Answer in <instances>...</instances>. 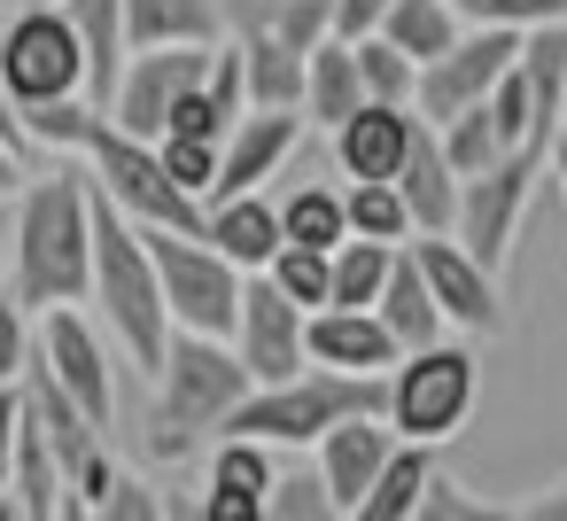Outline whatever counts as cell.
I'll use <instances>...</instances> for the list:
<instances>
[{
	"mask_svg": "<svg viewBox=\"0 0 567 521\" xmlns=\"http://www.w3.org/2000/svg\"><path fill=\"white\" fill-rule=\"evenodd\" d=\"M358 412H389V374L365 381V374L303 366L296 381L249 389L241 412L226 420V436H257V443H272V451H319V436L342 428V420H358Z\"/></svg>",
	"mask_w": 567,
	"mask_h": 521,
	"instance_id": "277c9868",
	"label": "cell"
},
{
	"mask_svg": "<svg viewBox=\"0 0 567 521\" xmlns=\"http://www.w3.org/2000/svg\"><path fill=\"white\" fill-rule=\"evenodd\" d=\"M520 79H528V102H536L544 141H559V102H567V24L520 32Z\"/></svg>",
	"mask_w": 567,
	"mask_h": 521,
	"instance_id": "484cf974",
	"label": "cell"
},
{
	"mask_svg": "<svg viewBox=\"0 0 567 521\" xmlns=\"http://www.w3.org/2000/svg\"><path fill=\"white\" fill-rule=\"evenodd\" d=\"M272 40L296 48V55H311L319 40H334V0H288L280 24H272Z\"/></svg>",
	"mask_w": 567,
	"mask_h": 521,
	"instance_id": "b9f144b4",
	"label": "cell"
},
{
	"mask_svg": "<svg viewBox=\"0 0 567 521\" xmlns=\"http://www.w3.org/2000/svg\"><path fill=\"white\" fill-rule=\"evenodd\" d=\"M86 304H102V327L117 335V350L141 366V374H156L164 366V350H172V304H164V273H156V249H148V234L117 211V203H102L94 195V296Z\"/></svg>",
	"mask_w": 567,
	"mask_h": 521,
	"instance_id": "3957f363",
	"label": "cell"
},
{
	"mask_svg": "<svg viewBox=\"0 0 567 521\" xmlns=\"http://www.w3.org/2000/svg\"><path fill=\"white\" fill-rule=\"evenodd\" d=\"M389 9H396V0H334V40H373L381 24H389Z\"/></svg>",
	"mask_w": 567,
	"mask_h": 521,
	"instance_id": "f6af8a7d",
	"label": "cell"
},
{
	"mask_svg": "<svg viewBox=\"0 0 567 521\" xmlns=\"http://www.w3.org/2000/svg\"><path fill=\"white\" fill-rule=\"evenodd\" d=\"M164 149V172L195 195V203H210L218 195V172H226V141H179V133H164L156 141Z\"/></svg>",
	"mask_w": 567,
	"mask_h": 521,
	"instance_id": "8d00e7d4",
	"label": "cell"
},
{
	"mask_svg": "<svg viewBox=\"0 0 567 521\" xmlns=\"http://www.w3.org/2000/svg\"><path fill=\"white\" fill-rule=\"evenodd\" d=\"M17 9H63V0H9V17H17Z\"/></svg>",
	"mask_w": 567,
	"mask_h": 521,
	"instance_id": "db71d44e",
	"label": "cell"
},
{
	"mask_svg": "<svg viewBox=\"0 0 567 521\" xmlns=\"http://www.w3.org/2000/svg\"><path fill=\"white\" fill-rule=\"evenodd\" d=\"M0 273H9V265H0Z\"/></svg>",
	"mask_w": 567,
	"mask_h": 521,
	"instance_id": "6f0895ef",
	"label": "cell"
},
{
	"mask_svg": "<svg viewBox=\"0 0 567 521\" xmlns=\"http://www.w3.org/2000/svg\"><path fill=\"white\" fill-rule=\"evenodd\" d=\"M435 133H443V156H451L458 180H482V172H497L505 156H520V149L505 141V125H497L489 102H474L466 118H451V125H435Z\"/></svg>",
	"mask_w": 567,
	"mask_h": 521,
	"instance_id": "f1b7e54d",
	"label": "cell"
},
{
	"mask_svg": "<svg viewBox=\"0 0 567 521\" xmlns=\"http://www.w3.org/2000/svg\"><path fill=\"white\" fill-rule=\"evenodd\" d=\"M0 141H9L17 156L32 149V125H24V110H17V94H9V86H0Z\"/></svg>",
	"mask_w": 567,
	"mask_h": 521,
	"instance_id": "681fc988",
	"label": "cell"
},
{
	"mask_svg": "<svg viewBox=\"0 0 567 521\" xmlns=\"http://www.w3.org/2000/svg\"><path fill=\"white\" fill-rule=\"evenodd\" d=\"M234 350H241V366L257 374V389L296 381V374L311 366V311H303L272 273H249V280H241V319H234Z\"/></svg>",
	"mask_w": 567,
	"mask_h": 521,
	"instance_id": "30bf717a",
	"label": "cell"
},
{
	"mask_svg": "<svg viewBox=\"0 0 567 521\" xmlns=\"http://www.w3.org/2000/svg\"><path fill=\"white\" fill-rule=\"evenodd\" d=\"M280 226H288L296 249H327V257H334V249L350 242V203H342V187H311V180H303V187L280 203Z\"/></svg>",
	"mask_w": 567,
	"mask_h": 521,
	"instance_id": "f546056e",
	"label": "cell"
},
{
	"mask_svg": "<svg viewBox=\"0 0 567 521\" xmlns=\"http://www.w3.org/2000/svg\"><path fill=\"white\" fill-rule=\"evenodd\" d=\"M505 521H567V482H559V490H536V498H520Z\"/></svg>",
	"mask_w": 567,
	"mask_h": 521,
	"instance_id": "c3c4849f",
	"label": "cell"
},
{
	"mask_svg": "<svg viewBox=\"0 0 567 521\" xmlns=\"http://www.w3.org/2000/svg\"><path fill=\"white\" fill-rule=\"evenodd\" d=\"M544 172H551V156L520 149V156H505L497 172L466 180V187H458V226H451V242H458L466 257H482L489 273H505V257H513V242H520V218H528V195H536Z\"/></svg>",
	"mask_w": 567,
	"mask_h": 521,
	"instance_id": "9c48e42d",
	"label": "cell"
},
{
	"mask_svg": "<svg viewBox=\"0 0 567 521\" xmlns=\"http://www.w3.org/2000/svg\"><path fill=\"white\" fill-rule=\"evenodd\" d=\"M296 141H303V110H249V118L226 133V172H218V195H210V203L257 195V187L288 164Z\"/></svg>",
	"mask_w": 567,
	"mask_h": 521,
	"instance_id": "e0dca14e",
	"label": "cell"
},
{
	"mask_svg": "<svg viewBox=\"0 0 567 521\" xmlns=\"http://www.w3.org/2000/svg\"><path fill=\"white\" fill-rule=\"evenodd\" d=\"M148 234V226H141ZM156 249V273H164V304H172V327L179 335H226L234 343V319H241V265L218 257L203 234H148Z\"/></svg>",
	"mask_w": 567,
	"mask_h": 521,
	"instance_id": "ba28073f",
	"label": "cell"
},
{
	"mask_svg": "<svg viewBox=\"0 0 567 521\" xmlns=\"http://www.w3.org/2000/svg\"><path fill=\"white\" fill-rule=\"evenodd\" d=\"M241 48V71H249V110H303V71L311 55L280 48L272 32L265 40H234Z\"/></svg>",
	"mask_w": 567,
	"mask_h": 521,
	"instance_id": "4316f807",
	"label": "cell"
},
{
	"mask_svg": "<svg viewBox=\"0 0 567 521\" xmlns=\"http://www.w3.org/2000/svg\"><path fill=\"white\" fill-rule=\"evenodd\" d=\"M381 327L396 335V350H435L443 335H451V319H443V304H435V288L420 280V265H412V249H396V273H389V288H381Z\"/></svg>",
	"mask_w": 567,
	"mask_h": 521,
	"instance_id": "603a6c76",
	"label": "cell"
},
{
	"mask_svg": "<svg viewBox=\"0 0 567 521\" xmlns=\"http://www.w3.org/2000/svg\"><path fill=\"white\" fill-rule=\"evenodd\" d=\"M474 389H482V366H474V350L466 343H435V350H404L396 366H389V428L404 436V443H451L458 428H466V412H474Z\"/></svg>",
	"mask_w": 567,
	"mask_h": 521,
	"instance_id": "8992f818",
	"label": "cell"
},
{
	"mask_svg": "<svg viewBox=\"0 0 567 521\" xmlns=\"http://www.w3.org/2000/svg\"><path fill=\"white\" fill-rule=\"evenodd\" d=\"M396 358H404V350H396V335L381 327V311H311V366L381 381Z\"/></svg>",
	"mask_w": 567,
	"mask_h": 521,
	"instance_id": "ac0fdd59",
	"label": "cell"
},
{
	"mask_svg": "<svg viewBox=\"0 0 567 521\" xmlns=\"http://www.w3.org/2000/svg\"><path fill=\"white\" fill-rule=\"evenodd\" d=\"M404 249H412L420 280L435 288V304H443L451 335H497V327H505V288H497L505 273H489L482 257H466L451 234H412Z\"/></svg>",
	"mask_w": 567,
	"mask_h": 521,
	"instance_id": "4fadbf2b",
	"label": "cell"
},
{
	"mask_svg": "<svg viewBox=\"0 0 567 521\" xmlns=\"http://www.w3.org/2000/svg\"><path fill=\"white\" fill-rule=\"evenodd\" d=\"M513 505H489V498H474L466 482H451V474H435L427 482V505L412 513V521H505Z\"/></svg>",
	"mask_w": 567,
	"mask_h": 521,
	"instance_id": "ab89813d",
	"label": "cell"
},
{
	"mask_svg": "<svg viewBox=\"0 0 567 521\" xmlns=\"http://www.w3.org/2000/svg\"><path fill=\"white\" fill-rule=\"evenodd\" d=\"M396 187H404V211H412V226L420 234H451L458 226V172H451V156H443V133L420 118V133H412V156H404V172H396Z\"/></svg>",
	"mask_w": 567,
	"mask_h": 521,
	"instance_id": "ffe728a7",
	"label": "cell"
},
{
	"mask_svg": "<svg viewBox=\"0 0 567 521\" xmlns=\"http://www.w3.org/2000/svg\"><path fill=\"white\" fill-rule=\"evenodd\" d=\"M396 443H404V436L389 428V412H358V420H342V428L319 436V459H311V467H319V482L334 490V505L350 513V505L381 482V467L396 459Z\"/></svg>",
	"mask_w": 567,
	"mask_h": 521,
	"instance_id": "9a60e30c",
	"label": "cell"
},
{
	"mask_svg": "<svg viewBox=\"0 0 567 521\" xmlns=\"http://www.w3.org/2000/svg\"><path fill=\"white\" fill-rule=\"evenodd\" d=\"M358 71H365V94H373V102H404V110H412V94H420V63H412L396 40H381V32L358 40Z\"/></svg>",
	"mask_w": 567,
	"mask_h": 521,
	"instance_id": "e575fe53",
	"label": "cell"
},
{
	"mask_svg": "<svg viewBox=\"0 0 567 521\" xmlns=\"http://www.w3.org/2000/svg\"><path fill=\"white\" fill-rule=\"evenodd\" d=\"M17 436H24V389H0V490H9V467H17Z\"/></svg>",
	"mask_w": 567,
	"mask_h": 521,
	"instance_id": "7dc6e473",
	"label": "cell"
},
{
	"mask_svg": "<svg viewBox=\"0 0 567 521\" xmlns=\"http://www.w3.org/2000/svg\"><path fill=\"white\" fill-rule=\"evenodd\" d=\"M412 133H420V110H404V102H365V110L334 133L342 180H396L404 156H412Z\"/></svg>",
	"mask_w": 567,
	"mask_h": 521,
	"instance_id": "2e32d148",
	"label": "cell"
},
{
	"mask_svg": "<svg viewBox=\"0 0 567 521\" xmlns=\"http://www.w3.org/2000/svg\"><path fill=\"white\" fill-rule=\"evenodd\" d=\"M551 172H559V203H567V156L559 149H551Z\"/></svg>",
	"mask_w": 567,
	"mask_h": 521,
	"instance_id": "11a10c76",
	"label": "cell"
},
{
	"mask_svg": "<svg viewBox=\"0 0 567 521\" xmlns=\"http://www.w3.org/2000/svg\"><path fill=\"white\" fill-rule=\"evenodd\" d=\"M203 242H210L218 257H234L241 273H272V257L288 249V226H280V203H265V195H226V203H210Z\"/></svg>",
	"mask_w": 567,
	"mask_h": 521,
	"instance_id": "44dd1931",
	"label": "cell"
},
{
	"mask_svg": "<svg viewBox=\"0 0 567 521\" xmlns=\"http://www.w3.org/2000/svg\"><path fill=\"white\" fill-rule=\"evenodd\" d=\"M551 149H559V156H567V102H559V141H551Z\"/></svg>",
	"mask_w": 567,
	"mask_h": 521,
	"instance_id": "9f6ffc18",
	"label": "cell"
},
{
	"mask_svg": "<svg viewBox=\"0 0 567 521\" xmlns=\"http://www.w3.org/2000/svg\"><path fill=\"white\" fill-rule=\"evenodd\" d=\"M9 296L24 311H63V304L94 296V180L86 172H48L24 187Z\"/></svg>",
	"mask_w": 567,
	"mask_h": 521,
	"instance_id": "6da1fadb",
	"label": "cell"
},
{
	"mask_svg": "<svg viewBox=\"0 0 567 521\" xmlns=\"http://www.w3.org/2000/svg\"><path fill=\"white\" fill-rule=\"evenodd\" d=\"M86 180H94L102 203H117V211H125L133 226H148V234H203V226H210V203H195V195L164 172V149L141 141V133H125V125H110V110H102V125H94V141H86Z\"/></svg>",
	"mask_w": 567,
	"mask_h": 521,
	"instance_id": "5b68a950",
	"label": "cell"
},
{
	"mask_svg": "<svg viewBox=\"0 0 567 521\" xmlns=\"http://www.w3.org/2000/svg\"><path fill=\"white\" fill-rule=\"evenodd\" d=\"M55 521H94V505H86V498H63V513H55Z\"/></svg>",
	"mask_w": 567,
	"mask_h": 521,
	"instance_id": "816d5d0a",
	"label": "cell"
},
{
	"mask_svg": "<svg viewBox=\"0 0 567 521\" xmlns=\"http://www.w3.org/2000/svg\"><path fill=\"white\" fill-rule=\"evenodd\" d=\"M24 125H32V141H40V149H55V156H86V141H94L102 110L79 94V102H40V110H24Z\"/></svg>",
	"mask_w": 567,
	"mask_h": 521,
	"instance_id": "d590c367",
	"label": "cell"
},
{
	"mask_svg": "<svg viewBox=\"0 0 567 521\" xmlns=\"http://www.w3.org/2000/svg\"><path fill=\"white\" fill-rule=\"evenodd\" d=\"M63 17L86 48V102L110 110L117 102V79L133 63V32H125V0H63Z\"/></svg>",
	"mask_w": 567,
	"mask_h": 521,
	"instance_id": "d6986e66",
	"label": "cell"
},
{
	"mask_svg": "<svg viewBox=\"0 0 567 521\" xmlns=\"http://www.w3.org/2000/svg\"><path fill=\"white\" fill-rule=\"evenodd\" d=\"M458 32H466V17L451 9V0H396L389 24H381V40H396L420 71H427L435 55H451V48H458Z\"/></svg>",
	"mask_w": 567,
	"mask_h": 521,
	"instance_id": "83f0119b",
	"label": "cell"
},
{
	"mask_svg": "<svg viewBox=\"0 0 567 521\" xmlns=\"http://www.w3.org/2000/svg\"><path fill=\"white\" fill-rule=\"evenodd\" d=\"M342 203H350V234H358V242H396V249H404V242L420 234L396 180H350Z\"/></svg>",
	"mask_w": 567,
	"mask_h": 521,
	"instance_id": "1f68e13d",
	"label": "cell"
},
{
	"mask_svg": "<svg viewBox=\"0 0 567 521\" xmlns=\"http://www.w3.org/2000/svg\"><path fill=\"white\" fill-rule=\"evenodd\" d=\"M94 521H172V505L156 498V482L117 474V482H110V498H94Z\"/></svg>",
	"mask_w": 567,
	"mask_h": 521,
	"instance_id": "60d3db41",
	"label": "cell"
},
{
	"mask_svg": "<svg viewBox=\"0 0 567 521\" xmlns=\"http://www.w3.org/2000/svg\"><path fill=\"white\" fill-rule=\"evenodd\" d=\"M249 389H257V374L241 366V350L226 335H172V350L156 366L148 451L156 459H187L195 443H218Z\"/></svg>",
	"mask_w": 567,
	"mask_h": 521,
	"instance_id": "7a4b0ae2",
	"label": "cell"
},
{
	"mask_svg": "<svg viewBox=\"0 0 567 521\" xmlns=\"http://www.w3.org/2000/svg\"><path fill=\"white\" fill-rule=\"evenodd\" d=\"M32 358L79 397V412L86 420H102L110 428V412H117V366H110V343L94 335V319L79 311V304H63V311H40V343H32Z\"/></svg>",
	"mask_w": 567,
	"mask_h": 521,
	"instance_id": "5bb4252c",
	"label": "cell"
},
{
	"mask_svg": "<svg viewBox=\"0 0 567 521\" xmlns=\"http://www.w3.org/2000/svg\"><path fill=\"white\" fill-rule=\"evenodd\" d=\"M210 482H218V490L272 498V482H280V459H272V443H257V436H218V443H210Z\"/></svg>",
	"mask_w": 567,
	"mask_h": 521,
	"instance_id": "d6a6232c",
	"label": "cell"
},
{
	"mask_svg": "<svg viewBox=\"0 0 567 521\" xmlns=\"http://www.w3.org/2000/svg\"><path fill=\"white\" fill-rule=\"evenodd\" d=\"M32 311L17 304V296H0V389H17L24 381V366H32Z\"/></svg>",
	"mask_w": 567,
	"mask_h": 521,
	"instance_id": "7bdbcfd3",
	"label": "cell"
},
{
	"mask_svg": "<svg viewBox=\"0 0 567 521\" xmlns=\"http://www.w3.org/2000/svg\"><path fill=\"white\" fill-rule=\"evenodd\" d=\"M17 187H24V156L0 141V195H17Z\"/></svg>",
	"mask_w": 567,
	"mask_h": 521,
	"instance_id": "f907efd6",
	"label": "cell"
},
{
	"mask_svg": "<svg viewBox=\"0 0 567 521\" xmlns=\"http://www.w3.org/2000/svg\"><path fill=\"white\" fill-rule=\"evenodd\" d=\"M365 71H358V48L350 40H319L311 48V71H303V118L319 133H342L358 110H365Z\"/></svg>",
	"mask_w": 567,
	"mask_h": 521,
	"instance_id": "7402d4cb",
	"label": "cell"
},
{
	"mask_svg": "<svg viewBox=\"0 0 567 521\" xmlns=\"http://www.w3.org/2000/svg\"><path fill=\"white\" fill-rule=\"evenodd\" d=\"M195 521H265V498H249V490H203V505H195Z\"/></svg>",
	"mask_w": 567,
	"mask_h": 521,
	"instance_id": "bcb514c9",
	"label": "cell"
},
{
	"mask_svg": "<svg viewBox=\"0 0 567 521\" xmlns=\"http://www.w3.org/2000/svg\"><path fill=\"white\" fill-rule=\"evenodd\" d=\"M265 521H350L334 505V490L319 482V467H280L272 498H265Z\"/></svg>",
	"mask_w": 567,
	"mask_h": 521,
	"instance_id": "836d02e7",
	"label": "cell"
},
{
	"mask_svg": "<svg viewBox=\"0 0 567 521\" xmlns=\"http://www.w3.org/2000/svg\"><path fill=\"white\" fill-rule=\"evenodd\" d=\"M427 482H435V459L427 443H396V459L381 467V482L350 505V521H412L427 505Z\"/></svg>",
	"mask_w": 567,
	"mask_h": 521,
	"instance_id": "d4e9b609",
	"label": "cell"
},
{
	"mask_svg": "<svg viewBox=\"0 0 567 521\" xmlns=\"http://www.w3.org/2000/svg\"><path fill=\"white\" fill-rule=\"evenodd\" d=\"M389 273H396V242H342L334 249V304L327 311H373L381 304V288H389Z\"/></svg>",
	"mask_w": 567,
	"mask_h": 521,
	"instance_id": "4dcf8cb0",
	"label": "cell"
},
{
	"mask_svg": "<svg viewBox=\"0 0 567 521\" xmlns=\"http://www.w3.org/2000/svg\"><path fill=\"white\" fill-rule=\"evenodd\" d=\"M272 280H280L303 311H327V304H334V257H327V249H296V242H288V249L272 257Z\"/></svg>",
	"mask_w": 567,
	"mask_h": 521,
	"instance_id": "74e56055",
	"label": "cell"
},
{
	"mask_svg": "<svg viewBox=\"0 0 567 521\" xmlns=\"http://www.w3.org/2000/svg\"><path fill=\"white\" fill-rule=\"evenodd\" d=\"M210 55L218 48H141L117 79V102H110V125L141 133V141H164L172 133V110L210 79Z\"/></svg>",
	"mask_w": 567,
	"mask_h": 521,
	"instance_id": "7c38bea8",
	"label": "cell"
},
{
	"mask_svg": "<svg viewBox=\"0 0 567 521\" xmlns=\"http://www.w3.org/2000/svg\"><path fill=\"white\" fill-rule=\"evenodd\" d=\"M125 32H133V55L141 48H218L226 40L218 0H125Z\"/></svg>",
	"mask_w": 567,
	"mask_h": 521,
	"instance_id": "cb8c5ba5",
	"label": "cell"
},
{
	"mask_svg": "<svg viewBox=\"0 0 567 521\" xmlns=\"http://www.w3.org/2000/svg\"><path fill=\"white\" fill-rule=\"evenodd\" d=\"M0 521H24V513H17V490H0Z\"/></svg>",
	"mask_w": 567,
	"mask_h": 521,
	"instance_id": "f5cc1de1",
	"label": "cell"
},
{
	"mask_svg": "<svg viewBox=\"0 0 567 521\" xmlns=\"http://www.w3.org/2000/svg\"><path fill=\"white\" fill-rule=\"evenodd\" d=\"M0 86L17 94V110L86 94V48H79L63 9H17L0 24Z\"/></svg>",
	"mask_w": 567,
	"mask_h": 521,
	"instance_id": "52a82bcc",
	"label": "cell"
},
{
	"mask_svg": "<svg viewBox=\"0 0 567 521\" xmlns=\"http://www.w3.org/2000/svg\"><path fill=\"white\" fill-rule=\"evenodd\" d=\"M513 63H520V32L466 24V32H458V48H451V55H435V63L420 71L412 110H420L427 125H451V118H466L474 102H489V94H497V79H505Z\"/></svg>",
	"mask_w": 567,
	"mask_h": 521,
	"instance_id": "8fae6325",
	"label": "cell"
},
{
	"mask_svg": "<svg viewBox=\"0 0 567 521\" xmlns=\"http://www.w3.org/2000/svg\"><path fill=\"white\" fill-rule=\"evenodd\" d=\"M280 9L288 0H218V24H226V40H265L280 24Z\"/></svg>",
	"mask_w": 567,
	"mask_h": 521,
	"instance_id": "ee69618b",
	"label": "cell"
},
{
	"mask_svg": "<svg viewBox=\"0 0 567 521\" xmlns=\"http://www.w3.org/2000/svg\"><path fill=\"white\" fill-rule=\"evenodd\" d=\"M466 24L489 32H536V24H567V0H451Z\"/></svg>",
	"mask_w": 567,
	"mask_h": 521,
	"instance_id": "f35d334b",
	"label": "cell"
}]
</instances>
